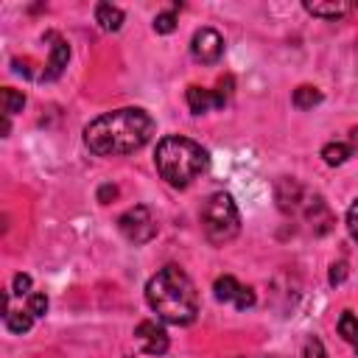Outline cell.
Segmentation results:
<instances>
[{
    "instance_id": "obj_1",
    "label": "cell",
    "mask_w": 358,
    "mask_h": 358,
    "mask_svg": "<svg viewBox=\"0 0 358 358\" xmlns=\"http://www.w3.org/2000/svg\"><path fill=\"white\" fill-rule=\"evenodd\" d=\"M154 134V117L140 106L112 109L84 129V145L98 157H123L140 151Z\"/></svg>"
},
{
    "instance_id": "obj_2",
    "label": "cell",
    "mask_w": 358,
    "mask_h": 358,
    "mask_svg": "<svg viewBox=\"0 0 358 358\" xmlns=\"http://www.w3.org/2000/svg\"><path fill=\"white\" fill-rule=\"evenodd\" d=\"M145 302L168 324H193L199 316V291L179 266L159 268L145 285Z\"/></svg>"
},
{
    "instance_id": "obj_3",
    "label": "cell",
    "mask_w": 358,
    "mask_h": 358,
    "mask_svg": "<svg viewBox=\"0 0 358 358\" xmlns=\"http://www.w3.org/2000/svg\"><path fill=\"white\" fill-rule=\"evenodd\" d=\"M154 165L159 171V176L171 185V187H187L193 185L210 165V154L207 148H201L196 140L182 137V134H168L157 143L154 151Z\"/></svg>"
},
{
    "instance_id": "obj_4",
    "label": "cell",
    "mask_w": 358,
    "mask_h": 358,
    "mask_svg": "<svg viewBox=\"0 0 358 358\" xmlns=\"http://www.w3.org/2000/svg\"><path fill=\"white\" fill-rule=\"evenodd\" d=\"M201 229H204V238L215 246L229 243L241 232V213L229 193L218 190L207 196V201L201 204Z\"/></svg>"
},
{
    "instance_id": "obj_5",
    "label": "cell",
    "mask_w": 358,
    "mask_h": 358,
    "mask_svg": "<svg viewBox=\"0 0 358 358\" xmlns=\"http://www.w3.org/2000/svg\"><path fill=\"white\" fill-rule=\"evenodd\" d=\"M117 229L129 243L143 246L157 235V218L145 204H134L117 218Z\"/></svg>"
},
{
    "instance_id": "obj_6",
    "label": "cell",
    "mask_w": 358,
    "mask_h": 358,
    "mask_svg": "<svg viewBox=\"0 0 358 358\" xmlns=\"http://www.w3.org/2000/svg\"><path fill=\"white\" fill-rule=\"evenodd\" d=\"M190 56L199 64H215L224 56V39L215 28H199L190 39Z\"/></svg>"
},
{
    "instance_id": "obj_7",
    "label": "cell",
    "mask_w": 358,
    "mask_h": 358,
    "mask_svg": "<svg viewBox=\"0 0 358 358\" xmlns=\"http://www.w3.org/2000/svg\"><path fill=\"white\" fill-rule=\"evenodd\" d=\"M213 291H215V299L218 302H232L238 310H246V308H252L255 305V291L252 288H246V285H241L232 274H224V277H218L215 280V285H213Z\"/></svg>"
},
{
    "instance_id": "obj_8",
    "label": "cell",
    "mask_w": 358,
    "mask_h": 358,
    "mask_svg": "<svg viewBox=\"0 0 358 358\" xmlns=\"http://www.w3.org/2000/svg\"><path fill=\"white\" fill-rule=\"evenodd\" d=\"M134 341L140 344V350L145 355H165L168 352V333L162 324H157L154 319H143L137 327H134Z\"/></svg>"
},
{
    "instance_id": "obj_9",
    "label": "cell",
    "mask_w": 358,
    "mask_h": 358,
    "mask_svg": "<svg viewBox=\"0 0 358 358\" xmlns=\"http://www.w3.org/2000/svg\"><path fill=\"white\" fill-rule=\"evenodd\" d=\"M185 101H187V106H190L193 115H204V112H210V109H221V106L227 103V95L190 84L187 92H185Z\"/></svg>"
},
{
    "instance_id": "obj_10",
    "label": "cell",
    "mask_w": 358,
    "mask_h": 358,
    "mask_svg": "<svg viewBox=\"0 0 358 358\" xmlns=\"http://www.w3.org/2000/svg\"><path fill=\"white\" fill-rule=\"evenodd\" d=\"M48 39H50V59H48V64H45V70H42V81H53V78H59L62 76V70L67 67V59H70V48H67V42L59 36V34H45Z\"/></svg>"
},
{
    "instance_id": "obj_11",
    "label": "cell",
    "mask_w": 358,
    "mask_h": 358,
    "mask_svg": "<svg viewBox=\"0 0 358 358\" xmlns=\"http://www.w3.org/2000/svg\"><path fill=\"white\" fill-rule=\"evenodd\" d=\"M358 6L355 3H305V11L313 14V17H322V20H338V17H347L350 11H355Z\"/></svg>"
},
{
    "instance_id": "obj_12",
    "label": "cell",
    "mask_w": 358,
    "mask_h": 358,
    "mask_svg": "<svg viewBox=\"0 0 358 358\" xmlns=\"http://www.w3.org/2000/svg\"><path fill=\"white\" fill-rule=\"evenodd\" d=\"M95 22L103 28V31H120V25H123V11L117 8V6H112V3H98L95 6Z\"/></svg>"
},
{
    "instance_id": "obj_13",
    "label": "cell",
    "mask_w": 358,
    "mask_h": 358,
    "mask_svg": "<svg viewBox=\"0 0 358 358\" xmlns=\"http://www.w3.org/2000/svg\"><path fill=\"white\" fill-rule=\"evenodd\" d=\"M6 327L11 330V333H28L31 330V324L36 322V316L28 310V308H22V310H14L11 308V302L6 299Z\"/></svg>"
},
{
    "instance_id": "obj_14",
    "label": "cell",
    "mask_w": 358,
    "mask_h": 358,
    "mask_svg": "<svg viewBox=\"0 0 358 358\" xmlns=\"http://www.w3.org/2000/svg\"><path fill=\"white\" fill-rule=\"evenodd\" d=\"M291 101H294L296 109H313L322 101V92L316 87H310V84H302V87L294 90V98Z\"/></svg>"
},
{
    "instance_id": "obj_15",
    "label": "cell",
    "mask_w": 358,
    "mask_h": 358,
    "mask_svg": "<svg viewBox=\"0 0 358 358\" xmlns=\"http://www.w3.org/2000/svg\"><path fill=\"white\" fill-rule=\"evenodd\" d=\"M322 157H324L327 165H341V162H347L352 157V145L350 143H327L322 148Z\"/></svg>"
},
{
    "instance_id": "obj_16",
    "label": "cell",
    "mask_w": 358,
    "mask_h": 358,
    "mask_svg": "<svg viewBox=\"0 0 358 358\" xmlns=\"http://www.w3.org/2000/svg\"><path fill=\"white\" fill-rule=\"evenodd\" d=\"M338 336L344 341H350V344L358 338V316L352 310H344L341 313V319H338Z\"/></svg>"
},
{
    "instance_id": "obj_17",
    "label": "cell",
    "mask_w": 358,
    "mask_h": 358,
    "mask_svg": "<svg viewBox=\"0 0 358 358\" xmlns=\"http://www.w3.org/2000/svg\"><path fill=\"white\" fill-rule=\"evenodd\" d=\"M22 106H25V95L17 92V90H11V87H6L3 90V112H6V117L22 112Z\"/></svg>"
},
{
    "instance_id": "obj_18",
    "label": "cell",
    "mask_w": 358,
    "mask_h": 358,
    "mask_svg": "<svg viewBox=\"0 0 358 358\" xmlns=\"http://www.w3.org/2000/svg\"><path fill=\"white\" fill-rule=\"evenodd\" d=\"M25 308H28L36 319H42V316L48 313V296H45V294H39V291H34L31 296H25Z\"/></svg>"
},
{
    "instance_id": "obj_19",
    "label": "cell",
    "mask_w": 358,
    "mask_h": 358,
    "mask_svg": "<svg viewBox=\"0 0 358 358\" xmlns=\"http://www.w3.org/2000/svg\"><path fill=\"white\" fill-rule=\"evenodd\" d=\"M173 28H176V11H173V8L154 17V31H157V34H171Z\"/></svg>"
},
{
    "instance_id": "obj_20",
    "label": "cell",
    "mask_w": 358,
    "mask_h": 358,
    "mask_svg": "<svg viewBox=\"0 0 358 358\" xmlns=\"http://www.w3.org/2000/svg\"><path fill=\"white\" fill-rule=\"evenodd\" d=\"M302 358H327V350H324V344L319 341V338H308L305 344H302Z\"/></svg>"
},
{
    "instance_id": "obj_21",
    "label": "cell",
    "mask_w": 358,
    "mask_h": 358,
    "mask_svg": "<svg viewBox=\"0 0 358 358\" xmlns=\"http://www.w3.org/2000/svg\"><path fill=\"white\" fill-rule=\"evenodd\" d=\"M11 294L14 296H31V277L28 274H14V282H11Z\"/></svg>"
},
{
    "instance_id": "obj_22",
    "label": "cell",
    "mask_w": 358,
    "mask_h": 358,
    "mask_svg": "<svg viewBox=\"0 0 358 358\" xmlns=\"http://www.w3.org/2000/svg\"><path fill=\"white\" fill-rule=\"evenodd\" d=\"M347 229H350V235H352V241L358 243V199L350 204V210H347Z\"/></svg>"
},
{
    "instance_id": "obj_23",
    "label": "cell",
    "mask_w": 358,
    "mask_h": 358,
    "mask_svg": "<svg viewBox=\"0 0 358 358\" xmlns=\"http://www.w3.org/2000/svg\"><path fill=\"white\" fill-rule=\"evenodd\" d=\"M344 277H347V263H344V260L333 263V266H330V285H341Z\"/></svg>"
},
{
    "instance_id": "obj_24",
    "label": "cell",
    "mask_w": 358,
    "mask_h": 358,
    "mask_svg": "<svg viewBox=\"0 0 358 358\" xmlns=\"http://www.w3.org/2000/svg\"><path fill=\"white\" fill-rule=\"evenodd\" d=\"M115 196H117V187H115V185H103V187L98 190V201H101V204H106V201L115 199Z\"/></svg>"
},
{
    "instance_id": "obj_25",
    "label": "cell",
    "mask_w": 358,
    "mask_h": 358,
    "mask_svg": "<svg viewBox=\"0 0 358 358\" xmlns=\"http://www.w3.org/2000/svg\"><path fill=\"white\" fill-rule=\"evenodd\" d=\"M255 358H285V355H255Z\"/></svg>"
},
{
    "instance_id": "obj_26",
    "label": "cell",
    "mask_w": 358,
    "mask_h": 358,
    "mask_svg": "<svg viewBox=\"0 0 358 358\" xmlns=\"http://www.w3.org/2000/svg\"><path fill=\"white\" fill-rule=\"evenodd\" d=\"M352 350H355V352H358V338H355V341H352Z\"/></svg>"
}]
</instances>
